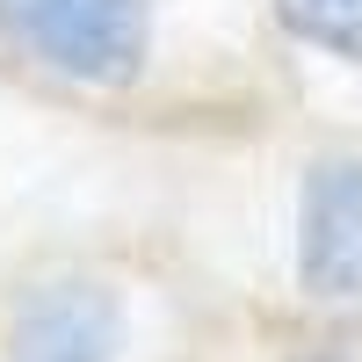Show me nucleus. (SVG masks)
I'll list each match as a JSON object with an SVG mask.
<instances>
[{
    "instance_id": "obj_2",
    "label": "nucleus",
    "mask_w": 362,
    "mask_h": 362,
    "mask_svg": "<svg viewBox=\"0 0 362 362\" xmlns=\"http://www.w3.org/2000/svg\"><path fill=\"white\" fill-rule=\"evenodd\" d=\"M297 276L312 297L362 305V160H319L297 203Z\"/></svg>"
},
{
    "instance_id": "obj_1",
    "label": "nucleus",
    "mask_w": 362,
    "mask_h": 362,
    "mask_svg": "<svg viewBox=\"0 0 362 362\" xmlns=\"http://www.w3.org/2000/svg\"><path fill=\"white\" fill-rule=\"evenodd\" d=\"M0 44L80 87H124L153 44V0H0Z\"/></svg>"
},
{
    "instance_id": "obj_4",
    "label": "nucleus",
    "mask_w": 362,
    "mask_h": 362,
    "mask_svg": "<svg viewBox=\"0 0 362 362\" xmlns=\"http://www.w3.org/2000/svg\"><path fill=\"white\" fill-rule=\"evenodd\" d=\"M276 15L297 44L362 66V0H276Z\"/></svg>"
},
{
    "instance_id": "obj_3",
    "label": "nucleus",
    "mask_w": 362,
    "mask_h": 362,
    "mask_svg": "<svg viewBox=\"0 0 362 362\" xmlns=\"http://www.w3.org/2000/svg\"><path fill=\"white\" fill-rule=\"evenodd\" d=\"M8 362H116L124 312L102 283H51L22 305Z\"/></svg>"
}]
</instances>
